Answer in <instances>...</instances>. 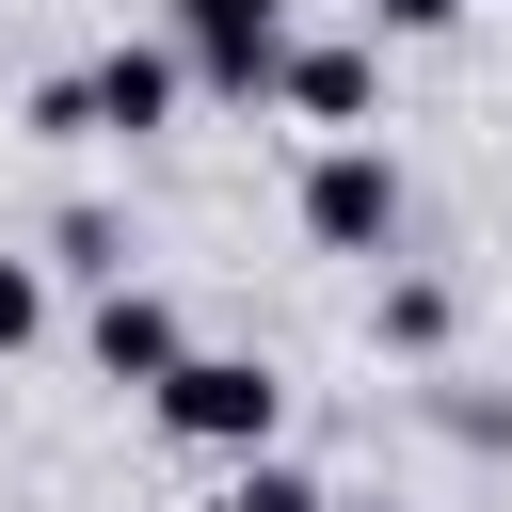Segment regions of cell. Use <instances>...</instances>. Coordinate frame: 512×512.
<instances>
[{
	"mask_svg": "<svg viewBox=\"0 0 512 512\" xmlns=\"http://www.w3.org/2000/svg\"><path fill=\"white\" fill-rule=\"evenodd\" d=\"M272 416H288V384L256 352H176L160 368V432H192V448H272Z\"/></svg>",
	"mask_w": 512,
	"mask_h": 512,
	"instance_id": "cell-1",
	"label": "cell"
},
{
	"mask_svg": "<svg viewBox=\"0 0 512 512\" xmlns=\"http://www.w3.org/2000/svg\"><path fill=\"white\" fill-rule=\"evenodd\" d=\"M384 336H400V352H432V336H448V288H416V272H400V288H384Z\"/></svg>",
	"mask_w": 512,
	"mask_h": 512,
	"instance_id": "cell-8",
	"label": "cell"
},
{
	"mask_svg": "<svg viewBox=\"0 0 512 512\" xmlns=\"http://www.w3.org/2000/svg\"><path fill=\"white\" fill-rule=\"evenodd\" d=\"M208 512H320V480H304V464H272V448H256V464H240V480H224V496H208Z\"/></svg>",
	"mask_w": 512,
	"mask_h": 512,
	"instance_id": "cell-7",
	"label": "cell"
},
{
	"mask_svg": "<svg viewBox=\"0 0 512 512\" xmlns=\"http://www.w3.org/2000/svg\"><path fill=\"white\" fill-rule=\"evenodd\" d=\"M448 16H464V0H384V32H448Z\"/></svg>",
	"mask_w": 512,
	"mask_h": 512,
	"instance_id": "cell-10",
	"label": "cell"
},
{
	"mask_svg": "<svg viewBox=\"0 0 512 512\" xmlns=\"http://www.w3.org/2000/svg\"><path fill=\"white\" fill-rule=\"evenodd\" d=\"M176 352H192V336H176L160 288H96V368H112V384H160Z\"/></svg>",
	"mask_w": 512,
	"mask_h": 512,
	"instance_id": "cell-5",
	"label": "cell"
},
{
	"mask_svg": "<svg viewBox=\"0 0 512 512\" xmlns=\"http://www.w3.org/2000/svg\"><path fill=\"white\" fill-rule=\"evenodd\" d=\"M304 240L320 256H384L400 240V160L384 144H320L304 160Z\"/></svg>",
	"mask_w": 512,
	"mask_h": 512,
	"instance_id": "cell-2",
	"label": "cell"
},
{
	"mask_svg": "<svg viewBox=\"0 0 512 512\" xmlns=\"http://www.w3.org/2000/svg\"><path fill=\"white\" fill-rule=\"evenodd\" d=\"M272 96H288V112H320V128H368V48H288V64H272Z\"/></svg>",
	"mask_w": 512,
	"mask_h": 512,
	"instance_id": "cell-6",
	"label": "cell"
},
{
	"mask_svg": "<svg viewBox=\"0 0 512 512\" xmlns=\"http://www.w3.org/2000/svg\"><path fill=\"white\" fill-rule=\"evenodd\" d=\"M176 64H192L208 96H272V64H288V0H176Z\"/></svg>",
	"mask_w": 512,
	"mask_h": 512,
	"instance_id": "cell-3",
	"label": "cell"
},
{
	"mask_svg": "<svg viewBox=\"0 0 512 512\" xmlns=\"http://www.w3.org/2000/svg\"><path fill=\"white\" fill-rule=\"evenodd\" d=\"M80 96H96V128H112V144H144V128H176L192 64H176V48H112V64H80Z\"/></svg>",
	"mask_w": 512,
	"mask_h": 512,
	"instance_id": "cell-4",
	"label": "cell"
},
{
	"mask_svg": "<svg viewBox=\"0 0 512 512\" xmlns=\"http://www.w3.org/2000/svg\"><path fill=\"white\" fill-rule=\"evenodd\" d=\"M32 320H48V288H32V256H0V352H32Z\"/></svg>",
	"mask_w": 512,
	"mask_h": 512,
	"instance_id": "cell-9",
	"label": "cell"
}]
</instances>
